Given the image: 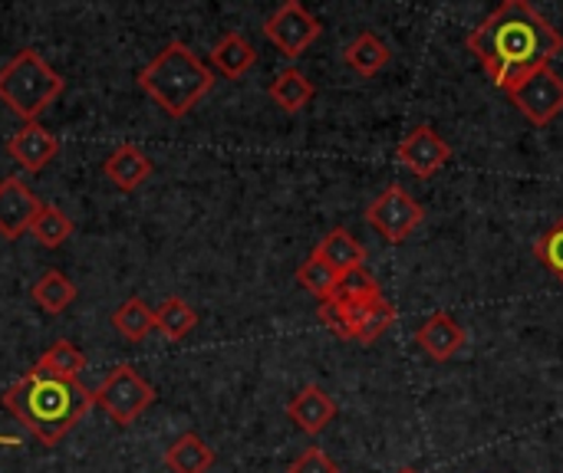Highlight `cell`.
Instances as JSON below:
<instances>
[{"label": "cell", "mask_w": 563, "mask_h": 473, "mask_svg": "<svg viewBox=\"0 0 563 473\" xmlns=\"http://www.w3.org/2000/svg\"><path fill=\"white\" fill-rule=\"evenodd\" d=\"M40 207L43 204L36 201V194L16 174L3 178L0 181V237L16 240V237L30 234L33 217L40 214Z\"/></svg>", "instance_id": "obj_11"}, {"label": "cell", "mask_w": 563, "mask_h": 473, "mask_svg": "<svg viewBox=\"0 0 563 473\" xmlns=\"http://www.w3.org/2000/svg\"><path fill=\"white\" fill-rule=\"evenodd\" d=\"M393 59V49L376 36V33H360L350 46H346V66L356 69L360 76H376L379 69H386Z\"/></svg>", "instance_id": "obj_20"}, {"label": "cell", "mask_w": 563, "mask_h": 473, "mask_svg": "<svg viewBox=\"0 0 563 473\" xmlns=\"http://www.w3.org/2000/svg\"><path fill=\"white\" fill-rule=\"evenodd\" d=\"M36 365H40V369H46V372H49V375H56V379L76 382V375L86 369V356H82L73 342L59 339L56 346H49V349L43 352V359H40Z\"/></svg>", "instance_id": "obj_26"}, {"label": "cell", "mask_w": 563, "mask_h": 473, "mask_svg": "<svg viewBox=\"0 0 563 473\" xmlns=\"http://www.w3.org/2000/svg\"><path fill=\"white\" fill-rule=\"evenodd\" d=\"M320 323L346 342L373 346L393 329L396 306L383 296L379 283L363 267L360 273L343 280L333 300L320 303Z\"/></svg>", "instance_id": "obj_3"}, {"label": "cell", "mask_w": 563, "mask_h": 473, "mask_svg": "<svg viewBox=\"0 0 563 473\" xmlns=\"http://www.w3.org/2000/svg\"><path fill=\"white\" fill-rule=\"evenodd\" d=\"M33 300L43 313L56 316V313H66L76 300V286L59 273V270H46L36 283H33Z\"/></svg>", "instance_id": "obj_21"}, {"label": "cell", "mask_w": 563, "mask_h": 473, "mask_svg": "<svg viewBox=\"0 0 563 473\" xmlns=\"http://www.w3.org/2000/svg\"><path fill=\"white\" fill-rule=\"evenodd\" d=\"M102 171H106V178H109L115 188L135 191V188L152 174V161H148V155H145L139 145H119V148L106 158Z\"/></svg>", "instance_id": "obj_16"}, {"label": "cell", "mask_w": 563, "mask_h": 473, "mask_svg": "<svg viewBox=\"0 0 563 473\" xmlns=\"http://www.w3.org/2000/svg\"><path fill=\"white\" fill-rule=\"evenodd\" d=\"M468 49L478 56L492 82L511 92L525 76L561 56L563 36L528 0H505L468 33Z\"/></svg>", "instance_id": "obj_1"}, {"label": "cell", "mask_w": 563, "mask_h": 473, "mask_svg": "<svg viewBox=\"0 0 563 473\" xmlns=\"http://www.w3.org/2000/svg\"><path fill=\"white\" fill-rule=\"evenodd\" d=\"M30 234L40 240V247H46V250H59V247L73 237V221H69L59 207L43 204V207H40V214L33 217Z\"/></svg>", "instance_id": "obj_24"}, {"label": "cell", "mask_w": 563, "mask_h": 473, "mask_svg": "<svg viewBox=\"0 0 563 473\" xmlns=\"http://www.w3.org/2000/svg\"><path fill=\"white\" fill-rule=\"evenodd\" d=\"M287 473H340V464L323 451V448H307L290 468Z\"/></svg>", "instance_id": "obj_28"}, {"label": "cell", "mask_w": 563, "mask_h": 473, "mask_svg": "<svg viewBox=\"0 0 563 473\" xmlns=\"http://www.w3.org/2000/svg\"><path fill=\"white\" fill-rule=\"evenodd\" d=\"M508 95L531 125H551L563 112V76L554 66H541L538 72L525 76Z\"/></svg>", "instance_id": "obj_8"}, {"label": "cell", "mask_w": 563, "mask_h": 473, "mask_svg": "<svg viewBox=\"0 0 563 473\" xmlns=\"http://www.w3.org/2000/svg\"><path fill=\"white\" fill-rule=\"evenodd\" d=\"M320 20L297 0H287L280 3L267 23H264V36L287 56V59H297L300 53H307L313 46V40L320 36Z\"/></svg>", "instance_id": "obj_9"}, {"label": "cell", "mask_w": 563, "mask_h": 473, "mask_svg": "<svg viewBox=\"0 0 563 473\" xmlns=\"http://www.w3.org/2000/svg\"><path fill=\"white\" fill-rule=\"evenodd\" d=\"M165 468L172 473H208L214 468V451L195 431H188L165 451Z\"/></svg>", "instance_id": "obj_18"}, {"label": "cell", "mask_w": 563, "mask_h": 473, "mask_svg": "<svg viewBox=\"0 0 563 473\" xmlns=\"http://www.w3.org/2000/svg\"><path fill=\"white\" fill-rule=\"evenodd\" d=\"M63 86V76L33 46H23L0 69V102L23 122H36L59 99Z\"/></svg>", "instance_id": "obj_5"}, {"label": "cell", "mask_w": 563, "mask_h": 473, "mask_svg": "<svg viewBox=\"0 0 563 473\" xmlns=\"http://www.w3.org/2000/svg\"><path fill=\"white\" fill-rule=\"evenodd\" d=\"M254 63H257V49L241 33H224L211 49V66L228 79H241Z\"/></svg>", "instance_id": "obj_17"}, {"label": "cell", "mask_w": 563, "mask_h": 473, "mask_svg": "<svg viewBox=\"0 0 563 473\" xmlns=\"http://www.w3.org/2000/svg\"><path fill=\"white\" fill-rule=\"evenodd\" d=\"M0 444H7V448H16L20 441H16V438H10V435H0Z\"/></svg>", "instance_id": "obj_29"}, {"label": "cell", "mask_w": 563, "mask_h": 473, "mask_svg": "<svg viewBox=\"0 0 563 473\" xmlns=\"http://www.w3.org/2000/svg\"><path fill=\"white\" fill-rule=\"evenodd\" d=\"M112 326L122 339L129 342H142L152 329H155V309H148L139 296L125 300L115 313H112Z\"/></svg>", "instance_id": "obj_23"}, {"label": "cell", "mask_w": 563, "mask_h": 473, "mask_svg": "<svg viewBox=\"0 0 563 473\" xmlns=\"http://www.w3.org/2000/svg\"><path fill=\"white\" fill-rule=\"evenodd\" d=\"M139 86L165 115L181 119L211 92L214 72L185 43L175 40L139 72Z\"/></svg>", "instance_id": "obj_4"}, {"label": "cell", "mask_w": 563, "mask_h": 473, "mask_svg": "<svg viewBox=\"0 0 563 473\" xmlns=\"http://www.w3.org/2000/svg\"><path fill=\"white\" fill-rule=\"evenodd\" d=\"M396 473H419V471H416V468H399Z\"/></svg>", "instance_id": "obj_30"}, {"label": "cell", "mask_w": 563, "mask_h": 473, "mask_svg": "<svg viewBox=\"0 0 563 473\" xmlns=\"http://www.w3.org/2000/svg\"><path fill=\"white\" fill-rule=\"evenodd\" d=\"M96 405L119 425L129 428L142 418V412L155 402V388L132 369V365H115L109 379L92 392Z\"/></svg>", "instance_id": "obj_6"}, {"label": "cell", "mask_w": 563, "mask_h": 473, "mask_svg": "<svg viewBox=\"0 0 563 473\" xmlns=\"http://www.w3.org/2000/svg\"><path fill=\"white\" fill-rule=\"evenodd\" d=\"M7 151L23 171L36 174L59 155V138L46 132L40 122H23V128L13 132V138L7 142Z\"/></svg>", "instance_id": "obj_12"}, {"label": "cell", "mask_w": 563, "mask_h": 473, "mask_svg": "<svg viewBox=\"0 0 563 473\" xmlns=\"http://www.w3.org/2000/svg\"><path fill=\"white\" fill-rule=\"evenodd\" d=\"M534 257L558 277L563 283V221L554 224L551 230H544L534 244Z\"/></svg>", "instance_id": "obj_27"}, {"label": "cell", "mask_w": 563, "mask_h": 473, "mask_svg": "<svg viewBox=\"0 0 563 473\" xmlns=\"http://www.w3.org/2000/svg\"><path fill=\"white\" fill-rule=\"evenodd\" d=\"M297 280H300V286H303L307 293H313L320 303L333 300V296H336V290L343 286V277H340V273H333V270H330L323 260H317L313 254L300 263Z\"/></svg>", "instance_id": "obj_25"}, {"label": "cell", "mask_w": 563, "mask_h": 473, "mask_svg": "<svg viewBox=\"0 0 563 473\" xmlns=\"http://www.w3.org/2000/svg\"><path fill=\"white\" fill-rule=\"evenodd\" d=\"M426 221L422 204L399 184H389L366 211V224L386 240V244H402L406 237H412L419 230V224Z\"/></svg>", "instance_id": "obj_7"}, {"label": "cell", "mask_w": 563, "mask_h": 473, "mask_svg": "<svg viewBox=\"0 0 563 473\" xmlns=\"http://www.w3.org/2000/svg\"><path fill=\"white\" fill-rule=\"evenodd\" d=\"M198 326V313L181 300V296H168L158 309H155V329L172 339V342H181L191 329Z\"/></svg>", "instance_id": "obj_22"}, {"label": "cell", "mask_w": 563, "mask_h": 473, "mask_svg": "<svg viewBox=\"0 0 563 473\" xmlns=\"http://www.w3.org/2000/svg\"><path fill=\"white\" fill-rule=\"evenodd\" d=\"M313 257L323 260L333 273H340L343 280L360 273L366 267V247L346 230V227H333L327 230V237L313 247Z\"/></svg>", "instance_id": "obj_14"}, {"label": "cell", "mask_w": 563, "mask_h": 473, "mask_svg": "<svg viewBox=\"0 0 563 473\" xmlns=\"http://www.w3.org/2000/svg\"><path fill=\"white\" fill-rule=\"evenodd\" d=\"M396 158L402 168H409L416 178H432L452 161V145L432 128V125H416L396 148Z\"/></svg>", "instance_id": "obj_10"}, {"label": "cell", "mask_w": 563, "mask_h": 473, "mask_svg": "<svg viewBox=\"0 0 563 473\" xmlns=\"http://www.w3.org/2000/svg\"><path fill=\"white\" fill-rule=\"evenodd\" d=\"M92 405L96 395L86 385L56 379L40 365H33L20 382L3 392V408L46 448L59 444Z\"/></svg>", "instance_id": "obj_2"}, {"label": "cell", "mask_w": 563, "mask_h": 473, "mask_svg": "<svg viewBox=\"0 0 563 473\" xmlns=\"http://www.w3.org/2000/svg\"><path fill=\"white\" fill-rule=\"evenodd\" d=\"M336 412H340L336 402L320 385H303L287 405V418L297 425V431H303L310 438L323 435L330 428V421L336 418Z\"/></svg>", "instance_id": "obj_13"}, {"label": "cell", "mask_w": 563, "mask_h": 473, "mask_svg": "<svg viewBox=\"0 0 563 473\" xmlns=\"http://www.w3.org/2000/svg\"><path fill=\"white\" fill-rule=\"evenodd\" d=\"M271 99L284 109V112H303L310 102H313V95H317V86L300 72V69H294V66H287L284 72H277V79L271 82Z\"/></svg>", "instance_id": "obj_19"}, {"label": "cell", "mask_w": 563, "mask_h": 473, "mask_svg": "<svg viewBox=\"0 0 563 473\" xmlns=\"http://www.w3.org/2000/svg\"><path fill=\"white\" fill-rule=\"evenodd\" d=\"M416 342L419 349L435 359V362H449L462 352L465 346V329L449 316V313H432L419 329H416Z\"/></svg>", "instance_id": "obj_15"}]
</instances>
